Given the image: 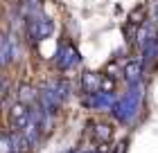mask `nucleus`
Listing matches in <instances>:
<instances>
[{
    "instance_id": "obj_8",
    "label": "nucleus",
    "mask_w": 158,
    "mask_h": 153,
    "mask_svg": "<svg viewBox=\"0 0 158 153\" xmlns=\"http://www.w3.org/2000/svg\"><path fill=\"white\" fill-rule=\"evenodd\" d=\"M102 86H104V90H109V88H113V81H104Z\"/></svg>"
},
{
    "instance_id": "obj_7",
    "label": "nucleus",
    "mask_w": 158,
    "mask_h": 153,
    "mask_svg": "<svg viewBox=\"0 0 158 153\" xmlns=\"http://www.w3.org/2000/svg\"><path fill=\"white\" fill-rule=\"evenodd\" d=\"M124 147H127V144H124V142H120V144H118V149H115V153H124Z\"/></svg>"
},
{
    "instance_id": "obj_4",
    "label": "nucleus",
    "mask_w": 158,
    "mask_h": 153,
    "mask_svg": "<svg viewBox=\"0 0 158 153\" xmlns=\"http://www.w3.org/2000/svg\"><path fill=\"white\" fill-rule=\"evenodd\" d=\"M18 97L23 99V104H30V101H34V88H30V86H20V88H18Z\"/></svg>"
},
{
    "instance_id": "obj_3",
    "label": "nucleus",
    "mask_w": 158,
    "mask_h": 153,
    "mask_svg": "<svg viewBox=\"0 0 158 153\" xmlns=\"http://www.w3.org/2000/svg\"><path fill=\"white\" fill-rule=\"evenodd\" d=\"M145 11H147V7H145V5L135 7V9L129 14V23H131V25H140V23H142V16H145Z\"/></svg>"
},
{
    "instance_id": "obj_1",
    "label": "nucleus",
    "mask_w": 158,
    "mask_h": 153,
    "mask_svg": "<svg viewBox=\"0 0 158 153\" xmlns=\"http://www.w3.org/2000/svg\"><path fill=\"white\" fill-rule=\"evenodd\" d=\"M27 122H30V111H27V104H14L11 111H9V124L14 126V131H20L27 126Z\"/></svg>"
},
{
    "instance_id": "obj_2",
    "label": "nucleus",
    "mask_w": 158,
    "mask_h": 153,
    "mask_svg": "<svg viewBox=\"0 0 158 153\" xmlns=\"http://www.w3.org/2000/svg\"><path fill=\"white\" fill-rule=\"evenodd\" d=\"M111 135H113V128L106 126V124H99V126L95 128V137H97L99 142H109Z\"/></svg>"
},
{
    "instance_id": "obj_6",
    "label": "nucleus",
    "mask_w": 158,
    "mask_h": 153,
    "mask_svg": "<svg viewBox=\"0 0 158 153\" xmlns=\"http://www.w3.org/2000/svg\"><path fill=\"white\" fill-rule=\"evenodd\" d=\"M84 86H86V88H95V77H93V74H84Z\"/></svg>"
},
{
    "instance_id": "obj_5",
    "label": "nucleus",
    "mask_w": 158,
    "mask_h": 153,
    "mask_svg": "<svg viewBox=\"0 0 158 153\" xmlns=\"http://www.w3.org/2000/svg\"><path fill=\"white\" fill-rule=\"evenodd\" d=\"M140 74V65L138 63H131V65H127V79L131 77V79H138Z\"/></svg>"
}]
</instances>
